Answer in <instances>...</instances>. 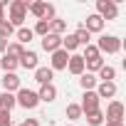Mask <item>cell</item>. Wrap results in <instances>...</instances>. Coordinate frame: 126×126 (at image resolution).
I'll list each match as a JSON object with an SVG mask.
<instances>
[{
    "label": "cell",
    "mask_w": 126,
    "mask_h": 126,
    "mask_svg": "<svg viewBox=\"0 0 126 126\" xmlns=\"http://www.w3.org/2000/svg\"><path fill=\"white\" fill-rule=\"evenodd\" d=\"M37 99L45 101V104H52V101L57 99V87H54V84H42L40 92H37Z\"/></svg>",
    "instance_id": "obj_13"
},
{
    "label": "cell",
    "mask_w": 126,
    "mask_h": 126,
    "mask_svg": "<svg viewBox=\"0 0 126 126\" xmlns=\"http://www.w3.org/2000/svg\"><path fill=\"white\" fill-rule=\"evenodd\" d=\"M5 49H8V40L0 37V54H5Z\"/></svg>",
    "instance_id": "obj_34"
},
{
    "label": "cell",
    "mask_w": 126,
    "mask_h": 126,
    "mask_svg": "<svg viewBox=\"0 0 126 126\" xmlns=\"http://www.w3.org/2000/svg\"><path fill=\"white\" fill-rule=\"evenodd\" d=\"M3 92H8V94H15L17 89H20V77L15 74V72H10V74H3Z\"/></svg>",
    "instance_id": "obj_10"
},
{
    "label": "cell",
    "mask_w": 126,
    "mask_h": 126,
    "mask_svg": "<svg viewBox=\"0 0 126 126\" xmlns=\"http://www.w3.org/2000/svg\"><path fill=\"white\" fill-rule=\"evenodd\" d=\"M96 84H99V82H96V74H89V72L79 74V87H82L84 92H94Z\"/></svg>",
    "instance_id": "obj_17"
},
{
    "label": "cell",
    "mask_w": 126,
    "mask_h": 126,
    "mask_svg": "<svg viewBox=\"0 0 126 126\" xmlns=\"http://www.w3.org/2000/svg\"><path fill=\"white\" fill-rule=\"evenodd\" d=\"M17 126H22V124H17Z\"/></svg>",
    "instance_id": "obj_36"
},
{
    "label": "cell",
    "mask_w": 126,
    "mask_h": 126,
    "mask_svg": "<svg viewBox=\"0 0 126 126\" xmlns=\"http://www.w3.org/2000/svg\"><path fill=\"white\" fill-rule=\"evenodd\" d=\"M96 57H101V54H99V49H96V45H87V47H84L82 59H84V62H92V59H96Z\"/></svg>",
    "instance_id": "obj_26"
},
{
    "label": "cell",
    "mask_w": 126,
    "mask_h": 126,
    "mask_svg": "<svg viewBox=\"0 0 126 126\" xmlns=\"http://www.w3.org/2000/svg\"><path fill=\"white\" fill-rule=\"evenodd\" d=\"M87 124H89V126H101V124H104V111L99 109V111H94V114H87Z\"/></svg>",
    "instance_id": "obj_27"
},
{
    "label": "cell",
    "mask_w": 126,
    "mask_h": 126,
    "mask_svg": "<svg viewBox=\"0 0 126 126\" xmlns=\"http://www.w3.org/2000/svg\"><path fill=\"white\" fill-rule=\"evenodd\" d=\"M13 109H15V94L3 92L0 94V114H10Z\"/></svg>",
    "instance_id": "obj_16"
},
{
    "label": "cell",
    "mask_w": 126,
    "mask_h": 126,
    "mask_svg": "<svg viewBox=\"0 0 126 126\" xmlns=\"http://www.w3.org/2000/svg\"><path fill=\"white\" fill-rule=\"evenodd\" d=\"M15 104H20L22 109H35L37 104H40V99H37V92H32V89H25V87H20L17 92H15Z\"/></svg>",
    "instance_id": "obj_3"
},
{
    "label": "cell",
    "mask_w": 126,
    "mask_h": 126,
    "mask_svg": "<svg viewBox=\"0 0 126 126\" xmlns=\"http://www.w3.org/2000/svg\"><path fill=\"white\" fill-rule=\"evenodd\" d=\"M0 67H3V72H5V74H10V72H15L20 64H17V59H15V57L3 54V57H0Z\"/></svg>",
    "instance_id": "obj_18"
},
{
    "label": "cell",
    "mask_w": 126,
    "mask_h": 126,
    "mask_svg": "<svg viewBox=\"0 0 126 126\" xmlns=\"http://www.w3.org/2000/svg\"><path fill=\"white\" fill-rule=\"evenodd\" d=\"M116 82H99L96 84V96L99 99H114L116 96Z\"/></svg>",
    "instance_id": "obj_8"
},
{
    "label": "cell",
    "mask_w": 126,
    "mask_h": 126,
    "mask_svg": "<svg viewBox=\"0 0 126 126\" xmlns=\"http://www.w3.org/2000/svg\"><path fill=\"white\" fill-rule=\"evenodd\" d=\"M42 49L49 52V54L57 52V49H62V37H59V35H52V32L45 35V37H42Z\"/></svg>",
    "instance_id": "obj_12"
},
{
    "label": "cell",
    "mask_w": 126,
    "mask_h": 126,
    "mask_svg": "<svg viewBox=\"0 0 126 126\" xmlns=\"http://www.w3.org/2000/svg\"><path fill=\"white\" fill-rule=\"evenodd\" d=\"M0 126H13V119H10V114H0Z\"/></svg>",
    "instance_id": "obj_31"
},
{
    "label": "cell",
    "mask_w": 126,
    "mask_h": 126,
    "mask_svg": "<svg viewBox=\"0 0 126 126\" xmlns=\"http://www.w3.org/2000/svg\"><path fill=\"white\" fill-rule=\"evenodd\" d=\"M35 35H40V37H45V35H49V22L47 20H37L35 22V30H32Z\"/></svg>",
    "instance_id": "obj_29"
},
{
    "label": "cell",
    "mask_w": 126,
    "mask_h": 126,
    "mask_svg": "<svg viewBox=\"0 0 126 126\" xmlns=\"http://www.w3.org/2000/svg\"><path fill=\"white\" fill-rule=\"evenodd\" d=\"M22 52H25V47H22V45H17V42H8V49H5V54H10V57L20 59V57H22Z\"/></svg>",
    "instance_id": "obj_24"
},
{
    "label": "cell",
    "mask_w": 126,
    "mask_h": 126,
    "mask_svg": "<svg viewBox=\"0 0 126 126\" xmlns=\"http://www.w3.org/2000/svg\"><path fill=\"white\" fill-rule=\"evenodd\" d=\"M49 32H52V35H59V37H62V35L67 32V20H59V17H54V20L49 22Z\"/></svg>",
    "instance_id": "obj_19"
},
{
    "label": "cell",
    "mask_w": 126,
    "mask_h": 126,
    "mask_svg": "<svg viewBox=\"0 0 126 126\" xmlns=\"http://www.w3.org/2000/svg\"><path fill=\"white\" fill-rule=\"evenodd\" d=\"M99 96H96V92H84V96H82V104H79V109H82V114L87 116V114H94V111H99Z\"/></svg>",
    "instance_id": "obj_5"
},
{
    "label": "cell",
    "mask_w": 126,
    "mask_h": 126,
    "mask_svg": "<svg viewBox=\"0 0 126 126\" xmlns=\"http://www.w3.org/2000/svg\"><path fill=\"white\" fill-rule=\"evenodd\" d=\"M27 8H30V3H27V0H13V3H10V25L13 27H22L25 25V17H27Z\"/></svg>",
    "instance_id": "obj_1"
},
{
    "label": "cell",
    "mask_w": 126,
    "mask_h": 126,
    "mask_svg": "<svg viewBox=\"0 0 126 126\" xmlns=\"http://www.w3.org/2000/svg\"><path fill=\"white\" fill-rule=\"evenodd\" d=\"M106 126H124V121H106Z\"/></svg>",
    "instance_id": "obj_35"
},
{
    "label": "cell",
    "mask_w": 126,
    "mask_h": 126,
    "mask_svg": "<svg viewBox=\"0 0 126 126\" xmlns=\"http://www.w3.org/2000/svg\"><path fill=\"white\" fill-rule=\"evenodd\" d=\"M104 119H106V121H124V104L114 99V101L106 106V114H104Z\"/></svg>",
    "instance_id": "obj_7"
},
{
    "label": "cell",
    "mask_w": 126,
    "mask_h": 126,
    "mask_svg": "<svg viewBox=\"0 0 126 126\" xmlns=\"http://www.w3.org/2000/svg\"><path fill=\"white\" fill-rule=\"evenodd\" d=\"M15 35H17V45H22V47H25L27 42H32V37H35V32H32L30 27H20Z\"/></svg>",
    "instance_id": "obj_21"
},
{
    "label": "cell",
    "mask_w": 126,
    "mask_h": 126,
    "mask_svg": "<svg viewBox=\"0 0 126 126\" xmlns=\"http://www.w3.org/2000/svg\"><path fill=\"white\" fill-rule=\"evenodd\" d=\"M82 25H84V30H87L89 35H92V32H101V30H104V20H101V17H99L96 13L87 15V20H84Z\"/></svg>",
    "instance_id": "obj_11"
},
{
    "label": "cell",
    "mask_w": 126,
    "mask_h": 126,
    "mask_svg": "<svg viewBox=\"0 0 126 126\" xmlns=\"http://www.w3.org/2000/svg\"><path fill=\"white\" fill-rule=\"evenodd\" d=\"M99 79H101V82H114V79H116V69L109 67V64H104V67L99 69ZM99 79H96V82H99Z\"/></svg>",
    "instance_id": "obj_22"
},
{
    "label": "cell",
    "mask_w": 126,
    "mask_h": 126,
    "mask_svg": "<svg viewBox=\"0 0 126 126\" xmlns=\"http://www.w3.org/2000/svg\"><path fill=\"white\" fill-rule=\"evenodd\" d=\"M15 35V27L8 22V20H3V22H0V37H3V40H10Z\"/></svg>",
    "instance_id": "obj_28"
},
{
    "label": "cell",
    "mask_w": 126,
    "mask_h": 126,
    "mask_svg": "<svg viewBox=\"0 0 126 126\" xmlns=\"http://www.w3.org/2000/svg\"><path fill=\"white\" fill-rule=\"evenodd\" d=\"M96 15L106 22V20H116L119 17V5L114 0H96Z\"/></svg>",
    "instance_id": "obj_4"
},
{
    "label": "cell",
    "mask_w": 126,
    "mask_h": 126,
    "mask_svg": "<svg viewBox=\"0 0 126 126\" xmlns=\"http://www.w3.org/2000/svg\"><path fill=\"white\" fill-rule=\"evenodd\" d=\"M22 126H40V121H37V119H25Z\"/></svg>",
    "instance_id": "obj_33"
},
{
    "label": "cell",
    "mask_w": 126,
    "mask_h": 126,
    "mask_svg": "<svg viewBox=\"0 0 126 126\" xmlns=\"http://www.w3.org/2000/svg\"><path fill=\"white\" fill-rule=\"evenodd\" d=\"M17 64H20V67H25V69H37V67H40L37 52H32V49H25V52H22V57L17 59Z\"/></svg>",
    "instance_id": "obj_9"
},
{
    "label": "cell",
    "mask_w": 126,
    "mask_h": 126,
    "mask_svg": "<svg viewBox=\"0 0 126 126\" xmlns=\"http://www.w3.org/2000/svg\"><path fill=\"white\" fill-rule=\"evenodd\" d=\"M45 5H47V3H30L27 13H32L37 20H42V17H45Z\"/></svg>",
    "instance_id": "obj_25"
},
{
    "label": "cell",
    "mask_w": 126,
    "mask_h": 126,
    "mask_svg": "<svg viewBox=\"0 0 126 126\" xmlns=\"http://www.w3.org/2000/svg\"><path fill=\"white\" fill-rule=\"evenodd\" d=\"M5 5H8V0H0V22H3V20H5V10H3Z\"/></svg>",
    "instance_id": "obj_32"
},
{
    "label": "cell",
    "mask_w": 126,
    "mask_h": 126,
    "mask_svg": "<svg viewBox=\"0 0 126 126\" xmlns=\"http://www.w3.org/2000/svg\"><path fill=\"white\" fill-rule=\"evenodd\" d=\"M67 69L74 74V77H79V74H84V59H82V54H69V62H67Z\"/></svg>",
    "instance_id": "obj_14"
},
{
    "label": "cell",
    "mask_w": 126,
    "mask_h": 126,
    "mask_svg": "<svg viewBox=\"0 0 126 126\" xmlns=\"http://www.w3.org/2000/svg\"><path fill=\"white\" fill-rule=\"evenodd\" d=\"M121 47H124V42H121L116 35H101V37H99V45H96L99 54H101V52H104V54H116Z\"/></svg>",
    "instance_id": "obj_2"
},
{
    "label": "cell",
    "mask_w": 126,
    "mask_h": 126,
    "mask_svg": "<svg viewBox=\"0 0 126 126\" xmlns=\"http://www.w3.org/2000/svg\"><path fill=\"white\" fill-rule=\"evenodd\" d=\"M77 47H79V42H77V37H74V35H62V49H64V52H69V54H72Z\"/></svg>",
    "instance_id": "obj_20"
},
{
    "label": "cell",
    "mask_w": 126,
    "mask_h": 126,
    "mask_svg": "<svg viewBox=\"0 0 126 126\" xmlns=\"http://www.w3.org/2000/svg\"><path fill=\"white\" fill-rule=\"evenodd\" d=\"M84 114H82V109H79V104H69L67 106V119H72V121H77V119H82Z\"/></svg>",
    "instance_id": "obj_30"
},
{
    "label": "cell",
    "mask_w": 126,
    "mask_h": 126,
    "mask_svg": "<svg viewBox=\"0 0 126 126\" xmlns=\"http://www.w3.org/2000/svg\"><path fill=\"white\" fill-rule=\"evenodd\" d=\"M52 79H54V72L49 69V67H37L35 69V82L42 87V84H52Z\"/></svg>",
    "instance_id": "obj_15"
},
{
    "label": "cell",
    "mask_w": 126,
    "mask_h": 126,
    "mask_svg": "<svg viewBox=\"0 0 126 126\" xmlns=\"http://www.w3.org/2000/svg\"><path fill=\"white\" fill-rule=\"evenodd\" d=\"M67 62H69V52H64V49H57V52H52V59H49V69H52V72L67 69Z\"/></svg>",
    "instance_id": "obj_6"
},
{
    "label": "cell",
    "mask_w": 126,
    "mask_h": 126,
    "mask_svg": "<svg viewBox=\"0 0 126 126\" xmlns=\"http://www.w3.org/2000/svg\"><path fill=\"white\" fill-rule=\"evenodd\" d=\"M74 37H77V42H79V45H84V47H87V45H92V42H89V40H92V35L84 30V25H79V27H77Z\"/></svg>",
    "instance_id": "obj_23"
}]
</instances>
